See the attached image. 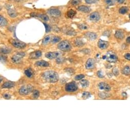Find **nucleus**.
I'll list each match as a JSON object with an SVG mask.
<instances>
[{
    "label": "nucleus",
    "mask_w": 130,
    "mask_h": 130,
    "mask_svg": "<svg viewBox=\"0 0 130 130\" xmlns=\"http://www.w3.org/2000/svg\"><path fill=\"white\" fill-rule=\"evenodd\" d=\"M105 56L106 61L111 63L116 62L118 60L116 54L113 51H109L107 52Z\"/></svg>",
    "instance_id": "4"
},
{
    "label": "nucleus",
    "mask_w": 130,
    "mask_h": 130,
    "mask_svg": "<svg viewBox=\"0 0 130 130\" xmlns=\"http://www.w3.org/2000/svg\"><path fill=\"white\" fill-rule=\"evenodd\" d=\"M56 63H61L64 62V59L63 58H58L56 59Z\"/></svg>",
    "instance_id": "42"
},
{
    "label": "nucleus",
    "mask_w": 130,
    "mask_h": 130,
    "mask_svg": "<svg viewBox=\"0 0 130 130\" xmlns=\"http://www.w3.org/2000/svg\"><path fill=\"white\" fill-rule=\"evenodd\" d=\"M85 36L88 39L91 40H95L97 38V35L93 32H87L85 34Z\"/></svg>",
    "instance_id": "17"
},
{
    "label": "nucleus",
    "mask_w": 130,
    "mask_h": 130,
    "mask_svg": "<svg viewBox=\"0 0 130 130\" xmlns=\"http://www.w3.org/2000/svg\"><path fill=\"white\" fill-rule=\"evenodd\" d=\"M65 90L68 93H72L75 92L78 89V86L75 82H72L67 83L65 86Z\"/></svg>",
    "instance_id": "6"
},
{
    "label": "nucleus",
    "mask_w": 130,
    "mask_h": 130,
    "mask_svg": "<svg viewBox=\"0 0 130 130\" xmlns=\"http://www.w3.org/2000/svg\"><path fill=\"white\" fill-rule=\"evenodd\" d=\"M3 97L6 99H10V97H11V96L10 95V94H8V93H6V94H4L3 95Z\"/></svg>",
    "instance_id": "45"
},
{
    "label": "nucleus",
    "mask_w": 130,
    "mask_h": 130,
    "mask_svg": "<svg viewBox=\"0 0 130 130\" xmlns=\"http://www.w3.org/2000/svg\"><path fill=\"white\" fill-rule=\"evenodd\" d=\"M81 1V0H72L71 4L73 6H76L78 5Z\"/></svg>",
    "instance_id": "36"
},
{
    "label": "nucleus",
    "mask_w": 130,
    "mask_h": 130,
    "mask_svg": "<svg viewBox=\"0 0 130 130\" xmlns=\"http://www.w3.org/2000/svg\"><path fill=\"white\" fill-rule=\"evenodd\" d=\"M25 74H26V75L27 76V77H28L29 78H31L32 77L33 73V71L31 69L29 68V69H27V70H25Z\"/></svg>",
    "instance_id": "24"
},
{
    "label": "nucleus",
    "mask_w": 130,
    "mask_h": 130,
    "mask_svg": "<svg viewBox=\"0 0 130 130\" xmlns=\"http://www.w3.org/2000/svg\"><path fill=\"white\" fill-rule=\"evenodd\" d=\"M129 11V8L127 7H122L119 10V12L120 14H125L126 13H127Z\"/></svg>",
    "instance_id": "27"
},
{
    "label": "nucleus",
    "mask_w": 130,
    "mask_h": 130,
    "mask_svg": "<svg viewBox=\"0 0 130 130\" xmlns=\"http://www.w3.org/2000/svg\"><path fill=\"white\" fill-rule=\"evenodd\" d=\"M16 85V84L14 82L8 81V82H6L4 83L2 85V88H11Z\"/></svg>",
    "instance_id": "16"
},
{
    "label": "nucleus",
    "mask_w": 130,
    "mask_h": 130,
    "mask_svg": "<svg viewBox=\"0 0 130 130\" xmlns=\"http://www.w3.org/2000/svg\"><path fill=\"white\" fill-rule=\"evenodd\" d=\"M80 84L83 87H87L89 85V82L87 80H82L80 81Z\"/></svg>",
    "instance_id": "28"
},
{
    "label": "nucleus",
    "mask_w": 130,
    "mask_h": 130,
    "mask_svg": "<svg viewBox=\"0 0 130 130\" xmlns=\"http://www.w3.org/2000/svg\"><path fill=\"white\" fill-rule=\"evenodd\" d=\"M42 78L47 82L55 83L58 81L59 76L58 74L53 71H49L44 72L42 75Z\"/></svg>",
    "instance_id": "1"
},
{
    "label": "nucleus",
    "mask_w": 130,
    "mask_h": 130,
    "mask_svg": "<svg viewBox=\"0 0 130 130\" xmlns=\"http://www.w3.org/2000/svg\"><path fill=\"white\" fill-rule=\"evenodd\" d=\"M2 80H3V78H2V76H1V75H0V83H1V82H2Z\"/></svg>",
    "instance_id": "49"
},
{
    "label": "nucleus",
    "mask_w": 130,
    "mask_h": 130,
    "mask_svg": "<svg viewBox=\"0 0 130 130\" xmlns=\"http://www.w3.org/2000/svg\"><path fill=\"white\" fill-rule=\"evenodd\" d=\"M49 14L52 17L58 18L61 15V12L57 9H51L48 11Z\"/></svg>",
    "instance_id": "11"
},
{
    "label": "nucleus",
    "mask_w": 130,
    "mask_h": 130,
    "mask_svg": "<svg viewBox=\"0 0 130 130\" xmlns=\"http://www.w3.org/2000/svg\"><path fill=\"white\" fill-rule=\"evenodd\" d=\"M25 56V53L24 52L18 53L16 55H14L11 58L12 61L14 63L19 64L22 62V59Z\"/></svg>",
    "instance_id": "5"
},
{
    "label": "nucleus",
    "mask_w": 130,
    "mask_h": 130,
    "mask_svg": "<svg viewBox=\"0 0 130 130\" xmlns=\"http://www.w3.org/2000/svg\"><path fill=\"white\" fill-rule=\"evenodd\" d=\"M50 40V37L49 36H47L46 37H45L42 41V43L43 44H46L48 43Z\"/></svg>",
    "instance_id": "31"
},
{
    "label": "nucleus",
    "mask_w": 130,
    "mask_h": 130,
    "mask_svg": "<svg viewBox=\"0 0 130 130\" xmlns=\"http://www.w3.org/2000/svg\"><path fill=\"white\" fill-rule=\"evenodd\" d=\"M84 77H85V75H84L83 74H79V75H76L75 76V79L76 80H80Z\"/></svg>",
    "instance_id": "37"
},
{
    "label": "nucleus",
    "mask_w": 130,
    "mask_h": 130,
    "mask_svg": "<svg viewBox=\"0 0 130 130\" xmlns=\"http://www.w3.org/2000/svg\"><path fill=\"white\" fill-rule=\"evenodd\" d=\"M2 9V8H1V6H0V10H1Z\"/></svg>",
    "instance_id": "50"
},
{
    "label": "nucleus",
    "mask_w": 130,
    "mask_h": 130,
    "mask_svg": "<svg viewBox=\"0 0 130 130\" xmlns=\"http://www.w3.org/2000/svg\"><path fill=\"white\" fill-rule=\"evenodd\" d=\"M44 24L45 27V28H46V32H50V30H51V28H50V27L49 25H48L47 24H45V23H44Z\"/></svg>",
    "instance_id": "41"
},
{
    "label": "nucleus",
    "mask_w": 130,
    "mask_h": 130,
    "mask_svg": "<svg viewBox=\"0 0 130 130\" xmlns=\"http://www.w3.org/2000/svg\"><path fill=\"white\" fill-rule=\"evenodd\" d=\"M11 52V50L8 48H2L0 49V53L2 54H7Z\"/></svg>",
    "instance_id": "23"
},
{
    "label": "nucleus",
    "mask_w": 130,
    "mask_h": 130,
    "mask_svg": "<svg viewBox=\"0 0 130 130\" xmlns=\"http://www.w3.org/2000/svg\"><path fill=\"white\" fill-rule=\"evenodd\" d=\"M57 47L61 51H69L71 49V45L68 41L63 40L58 43Z\"/></svg>",
    "instance_id": "3"
},
{
    "label": "nucleus",
    "mask_w": 130,
    "mask_h": 130,
    "mask_svg": "<svg viewBox=\"0 0 130 130\" xmlns=\"http://www.w3.org/2000/svg\"><path fill=\"white\" fill-rule=\"evenodd\" d=\"M60 55V53L58 52H48L45 54V56L47 58L49 59H53L58 58Z\"/></svg>",
    "instance_id": "8"
},
{
    "label": "nucleus",
    "mask_w": 130,
    "mask_h": 130,
    "mask_svg": "<svg viewBox=\"0 0 130 130\" xmlns=\"http://www.w3.org/2000/svg\"><path fill=\"white\" fill-rule=\"evenodd\" d=\"M7 62V57L4 55H0V62L6 63Z\"/></svg>",
    "instance_id": "35"
},
{
    "label": "nucleus",
    "mask_w": 130,
    "mask_h": 130,
    "mask_svg": "<svg viewBox=\"0 0 130 130\" xmlns=\"http://www.w3.org/2000/svg\"><path fill=\"white\" fill-rule=\"evenodd\" d=\"M113 74L115 75H116V76H117L118 74H119V71L118 69L117 68H113Z\"/></svg>",
    "instance_id": "38"
},
{
    "label": "nucleus",
    "mask_w": 130,
    "mask_h": 130,
    "mask_svg": "<svg viewBox=\"0 0 130 130\" xmlns=\"http://www.w3.org/2000/svg\"><path fill=\"white\" fill-rule=\"evenodd\" d=\"M38 17L45 21H48L49 19V17L46 14H39V15H38Z\"/></svg>",
    "instance_id": "29"
},
{
    "label": "nucleus",
    "mask_w": 130,
    "mask_h": 130,
    "mask_svg": "<svg viewBox=\"0 0 130 130\" xmlns=\"http://www.w3.org/2000/svg\"><path fill=\"white\" fill-rule=\"evenodd\" d=\"M122 73L125 75H129L130 74V67L129 66H127L122 70Z\"/></svg>",
    "instance_id": "26"
},
{
    "label": "nucleus",
    "mask_w": 130,
    "mask_h": 130,
    "mask_svg": "<svg viewBox=\"0 0 130 130\" xmlns=\"http://www.w3.org/2000/svg\"><path fill=\"white\" fill-rule=\"evenodd\" d=\"M125 57L126 59L130 61V54L129 53L126 54L125 55Z\"/></svg>",
    "instance_id": "46"
},
{
    "label": "nucleus",
    "mask_w": 130,
    "mask_h": 130,
    "mask_svg": "<svg viewBox=\"0 0 130 130\" xmlns=\"http://www.w3.org/2000/svg\"><path fill=\"white\" fill-rule=\"evenodd\" d=\"M115 36L118 39H122L125 37V34L121 30H117L115 34Z\"/></svg>",
    "instance_id": "18"
},
{
    "label": "nucleus",
    "mask_w": 130,
    "mask_h": 130,
    "mask_svg": "<svg viewBox=\"0 0 130 130\" xmlns=\"http://www.w3.org/2000/svg\"><path fill=\"white\" fill-rule=\"evenodd\" d=\"M76 14V12L73 10H69L67 13V15L68 18H73L75 15Z\"/></svg>",
    "instance_id": "25"
},
{
    "label": "nucleus",
    "mask_w": 130,
    "mask_h": 130,
    "mask_svg": "<svg viewBox=\"0 0 130 130\" xmlns=\"http://www.w3.org/2000/svg\"><path fill=\"white\" fill-rule=\"evenodd\" d=\"M115 1L117 2L119 4H122V3H124L125 0H115Z\"/></svg>",
    "instance_id": "47"
},
{
    "label": "nucleus",
    "mask_w": 130,
    "mask_h": 130,
    "mask_svg": "<svg viewBox=\"0 0 130 130\" xmlns=\"http://www.w3.org/2000/svg\"><path fill=\"white\" fill-rule=\"evenodd\" d=\"M13 47L19 49H23L26 47V44L23 42L15 39H12L10 41Z\"/></svg>",
    "instance_id": "7"
},
{
    "label": "nucleus",
    "mask_w": 130,
    "mask_h": 130,
    "mask_svg": "<svg viewBox=\"0 0 130 130\" xmlns=\"http://www.w3.org/2000/svg\"><path fill=\"white\" fill-rule=\"evenodd\" d=\"M40 96V92L37 90H34L33 91V97L34 98L36 99Z\"/></svg>",
    "instance_id": "30"
},
{
    "label": "nucleus",
    "mask_w": 130,
    "mask_h": 130,
    "mask_svg": "<svg viewBox=\"0 0 130 130\" xmlns=\"http://www.w3.org/2000/svg\"><path fill=\"white\" fill-rule=\"evenodd\" d=\"M97 76H98V77L100 78H103L104 77V74L101 71H98L97 73Z\"/></svg>",
    "instance_id": "39"
},
{
    "label": "nucleus",
    "mask_w": 130,
    "mask_h": 130,
    "mask_svg": "<svg viewBox=\"0 0 130 130\" xmlns=\"http://www.w3.org/2000/svg\"><path fill=\"white\" fill-rule=\"evenodd\" d=\"M78 10L81 12H83L85 13H88L90 11V9L89 8L86 6H80L78 7Z\"/></svg>",
    "instance_id": "19"
},
{
    "label": "nucleus",
    "mask_w": 130,
    "mask_h": 130,
    "mask_svg": "<svg viewBox=\"0 0 130 130\" xmlns=\"http://www.w3.org/2000/svg\"><path fill=\"white\" fill-rule=\"evenodd\" d=\"M129 18H130V15H129Z\"/></svg>",
    "instance_id": "51"
},
{
    "label": "nucleus",
    "mask_w": 130,
    "mask_h": 130,
    "mask_svg": "<svg viewBox=\"0 0 130 130\" xmlns=\"http://www.w3.org/2000/svg\"><path fill=\"white\" fill-rule=\"evenodd\" d=\"M8 24V22L7 20L0 15V27H5Z\"/></svg>",
    "instance_id": "21"
},
{
    "label": "nucleus",
    "mask_w": 130,
    "mask_h": 130,
    "mask_svg": "<svg viewBox=\"0 0 130 130\" xmlns=\"http://www.w3.org/2000/svg\"><path fill=\"white\" fill-rule=\"evenodd\" d=\"M95 65V61L94 59L90 58L86 62V68L88 70H91L93 69Z\"/></svg>",
    "instance_id": "9"
},
{
    "label": "nucleus",
    "mask_w": 130,
    "mask_h": 130,
    "mask_svg": "<svg viewBox=\"0 0 130 130\" xmlns=\"http://www.w3.org/2000/svg\"><path fill=\"white\" fill-rule=\"evenodd\" d=\"M98 0H85V2L87 3V4H93V3H96Z\"/></svg>",
    "instance_id": "40"
},
{
    "label": "nucleus",
    "mask_w": 130,
    "mask_h": 130,
    "mask_svg": "<svg viewBox=\"0 0 130 130\" xmlns=\"http://www.w3.org/2000/svg\"><path fill=\"white\" fill-rule=\"evenodd\" d=\"M75 44L76 46H78V47H80L83 46V45L85 44V43H84L83 40L80 39V38H77L75 41Z\"/></svg>",
    "instance_id": "22"
},
{
    "label": "nucleus",
    "mask_w": 130,
    "mask_h": 130,
    "mask_svg": "<svg viewBox=\"0 0 130 130\" xmlns=\"http://www.w3.org/2000/svg\"><path fill=\"white\" fill-rule=\"evenodd\" d=\"M105 3L109 6H112L115 4V0H104Z\"/></svg>",
    "instance_id": "33"
},
{
    "label": "nucleus",
    "mask_w": 130,
    "mask_h": 130,
    "mask_svg": "<svg viewBox=\"0 0 130 130\" xmlns=\"http://www.w3.org/2000/svg\"><path fill=\"white\" fill-rule=\"evenodd\" d=\"M8 13L11 18H16L18 15V13L16 12V11H15L14 10L11 8L8 9Z\"/></svg>",
    "instance_id": "20"
},
{
    "label": "nucleus",
    "mask_w": 130,
    "mask_h": 130,
    "mask_svg": "<svg viewBox=\"0 0 130 130\" xmlns=\"http://www.w3.org/2000/svg\"><path fill=\"white\" fill-rule=\"evenodd\" d=\"M33 91V87L31 85H24L21 87L19 90V93L21 95H26L28 94L31 93Z\"/></svg>",
    "instance_id": "2"
},
{
    "label": "nucleus",
    "mask_w": 130,
    "mask_h": 130,
    "mask_svg": "<svg viewBox=\"0 0 130 130\" xmlns=\"http://www.w3.org/2000/svg\"><path fill=\"white\" fill-rule=\"evenodd\" d=\"M90 95V94L88 93H83V95H82V97H84V98H88Z\"/></svg>",
    "instance_id": "44"
},
{
    "label": "nucleus",
    "mask_w": 130,
    "mask_h": 130,
    "mask_svg": "<svg viewBox=\"0 0 130 130\" xmlns=\"http://www.w3.org/2000/svg\"><path fill=\"white\" fill-rule=\"evenodd\" d=\"M66 71L67 72H68V73H69V74H73V72H74V70H73V69L72 68H66Z\"/></svg>",
    "instance_id": "43"
},
{
    "label": "nucleus",
    "mask_w": 130,
    "mask_h": 130,
    "mask_svg": "<svg viewBox=\"0 0 130 130\" xmlns=\"http://www.w3.org/2000/svg\"><path fill=\"white\" fill-rule=\"evenodd\" d=\"M60 40H61V38L59 37L56 36V37H54L52 38L51 42L53 43H57V42L60 41Z\"/></svg>",
    "instance_id": "32"
},
{
    "label": "nucleus",
    "mask_w": 130,
    "mask_h": 130,
    "mask_svg": "<svg viewBox=\"0 0 130 130\" xmlns=\"http://www.w3.org/2000/svg\"><path fill=\"white\" fill-rule=\"evenodd\" d=\"M42 55V52L41 51H36L31 53L30 55V58L31 59H37L41 57Z\"/></svg>",
    "instance_id": "14"
},
{
    "label": "nucleus",
    "mask_w": 130,
    "mask_h": 130,
    "mask_svg": "<svg viewBox=\"0 0 130 130\" xmlns=\"http://www.w3.org/2000/svg\"><path fill=\"white\" fill-rule=\"evenodd\" d=\"M78 27L79 29L80 30H86L88 28V26L85 24H80L78 25Z\"/></svg>",
    "instance_id": "34"
},
{
    "label": "nucleus",
    "mask_w": 130,
    "mask_h": 130,
    "mask_svg": "<svg viewBox=\"0 0 130 130\" xmlns=\"http://www.w3.org/2000/svg\"><path fill=\"white\" fill-rule=\"evenodd\" d=\"M100 15L97 12L92 13L89 16L90 19L93 21H97L100 19Z\"/></svg>",
    "instance_id": "13"
},
{
    "label": "nucleus",
    "mask_w": 130,
    "mask_h": 130,
    "mask_svg": "<svg viewBox=\"0 0 130 130\" xmlns=\"http://www.w3.org/2000/svg\"><path fill=\"white\" fill-rule=\"evenodd\" d=\"M98 87L101 90H103L105 91H109L111 90V87L108 84L102 82L98 84Z\"/></svg>",
    "instance_id": "10"
},
{
    "label": "nucleus",
    "mask_w": 130,
    "mask_h": 130,
    "mask_svg": "<svg viewBox=\"0 0 130 130\" xmlns=\"http://www.w3.org/2000/svg\"><path fill=\"white\" fill-rule=\"evenodd\" d=\"M126 41L128 43H130V36L128 37L127 38V39H126Z\"/></svg>",
    "instance_id": "48"
},
{
    "label": "nucleus",
    "mask_w": 130,
    "mask_h": 130,
    "mask_svg": "<svg viewBox=\"0 0 130 130\" xmlns=\"http://www.w3.org/2000/svg\"><path fill=\"white\" fill-rule=\"evenodd\" d=\"M35 65L37 66H40V67H49L50 65V64L44 60H41V61H38L35 63Z\"/></svg>",
    "instance_id": "15"
},
{
    "label": "nucleus",
    "mask_w": 130,
    "mask_h": 130,
    "mask_svg": "<svg viewBox=\"0 0 130 130\" xmlns=\"http://www.w3.org/2000/svg\"><path fill=\"white\" fill-rule=\"evenodd\" d=\"M98 46L101 49L104 50L108 47L109 43L106 41L102 39H99L98 42Z\"/></svg>",
    "instance_id": "12"
}]
</instances>
